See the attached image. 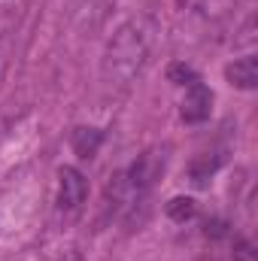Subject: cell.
Masks as SVG:
<instances>
[{"label":"cell","mask_w":258,"mask_h":261,"mask_svg":"<svg viewBox=\"0 0 258 261\" xmlns=\"http://www.w3.org/2000/svg\"><path fill=\"white\" fill-rule=\"evenodd\" d=\"M88 195V182L76 167H61L58 170V206L61 210H79Z\"/></svg>","instance_id":"4"},{"label":"cell","mask_w":258,"mask_h":261,"mask_svg":"<svg viewBox=\"0 0 258 261\" xmlns=\"http://www.w3.org/2000/svg\"><path fill=\"white\" fill-rule=\"evenodd\" d=\"M194 213H197V203H194L192 197H173V200H167V216L173 222H189V219H194Z\"/></svg>","instance_id":"8"},{"label":"cell","mask_w":258,"mask_h":261,"mask_svg":"<svg viewBox=\"0 0 258 261\" xmlns=\"http://www.w3.org/2000/svg\"><path fill=\"white\" fill-rule=\"evenodd\" d=\"M219 167H222V155H219V152H213V155L207 152V155H197V158L192 161L189 176H192L194 186H207V179H210Z\"/></svg>","instance_id":"7"},{"label":"cell","mask_w":258,"mask_h":261,"mask_svg":"<svg viewBox=\"0 0 258 261\" xmlns=\"http://www.w3.org/2000/svg\"><path fill=\"white\" fill-rule=\"evenodd\" d=\"M210 113H213V91H210L203 82L189 85V91H186V97H183V103H179L183 122H186V125H200V122L210 119Z\"/></svg>","instance_id":"3"},{"label":"cell","mask_w":258,"mask_h":261,"mask_svg":"<svg viewBox=\"0 0 258 261\" xmlns=\"http://www.w3.org/2000/svg\"><path fill=\"white\" fill-rule=\"evenodd\" d=\"M225 79L234 85V88H243V91H252L258 85V61L255 55H246V58H237L225 67Z\"/></svg>","instance_id":"5"},{"label":"cell","mask_w":258,"mask_h":261,"mask_svg":"<svg viewBox=\"0 0 258 261\" xmlns=\"http://www.w3.org/2000/svg\"><path fill=\"white\" fill-rule=\"evenodd\" d=\"M164 161H167L164 149H146L143 155H137V161L131 164L128 173H125L128 186L137 195H146V192L155 186V179L164 173Z\"/></svg>","instance_id":"2"},{"label":"cell","mask_w":258,"mask_h":261,"mask_svg":"<svg viewBox=\"0 0 258 261\" xmlns=\"http://www.w3.org/2000/svg\"><path fill=\"white\" fill-rule=\"evenodd\" d=\"M100 143H104V130L100 128H85L82 125V128H73V134H70V146H73V152L79 158H94Z\"/></svg>","instance_id":"6"},{"label":"cell","mask_w":258,"mask_h":261,"mask_svg":"<svg viewBox=\"0 0 258 261\" xmlns=\"http://www.w3.org/2000/svg\"><path fill=\"white\" fill-rule=\"evenodd\" d=\"M149 55V37L140 24H125L113 34L107 55H104V76L110 82H131Z\"/></svg>","instance_id":"1"},{"label":"cell","mask_w":258,"mask_h":261,"mask_svg":"<svg viewBox=\"0 0 258 261\" xmlns=\"http://www.w3.org/2000/svg\"><path fill=\"white\" fill-rule=\"evenodd\" d=\"M167 79H170L173 85H194V82H200L197 73H194L189 64H183V61H173V64L167 67Z\"/></svg>","instance_id":"9"}]
</instances>
